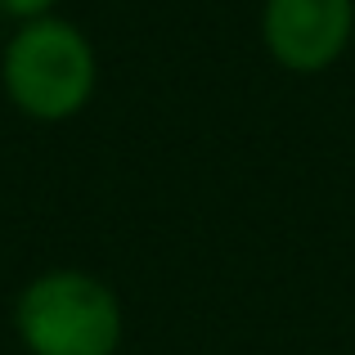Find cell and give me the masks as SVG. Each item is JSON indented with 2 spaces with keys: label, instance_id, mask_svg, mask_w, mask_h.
I'll list each match as a JSON object with an SVG mask.
<instances>
[{
  "label": "cell",
  "instance_id": "cell-1",
  "mask_svg": "<svg viewBox=\"0 0 355 355\" xmlns=\"http://www.w3.org/2000/svg\"><path fill=\"white\" fill-rule=\"evenodd\" d=\"M9 104L32 121H68L90 104L99 63L86 32L68 18H27L0 54Z\"/></svg>",
  "mask_w": 355,
  "mask_h": 355
},
{
  "label": "cell",
  "instance_id": "cell-2",
  "mask_svg": "<svg viewBox=\"0 0 355 355\" xmlns=\"http://www.w3.org/2000/svg\"><path fill=\"white\" fill-rule=\"evenodd\" d=\"M14 329L32 355H113L121 347V306L104 279L50 270L18 293Z\"/></svg>",
  "mask_w": 355,
  "mask_h": 355
},
{
  "label": "cell",
  "instance_id": "cell-3",
  "mask_svg": "<svg viewBox=\"0 0 355 355\" xmlns=\"http://www.w3.org/2000/svg\"><path fill=\"white\" fill-rule=\"evenodd\" d=\"M355 32V0H266L261 36L288 72H324Z\"/></svg>",
  "mask_w": 355,
  "mask_h": 355
},
{
  "label": "cell",
  "instance_id": "cell-4",
  "mask_svg": "<svg viewBox=\"0 0 355 355\" xmlns=\"http://www.w3.org/2000/svg\"><path fill=\"white\" fill-rule=\"evenodd\" d=\"M54 5H59V0H0V14L27 23V18H45Z\"/></svg>",
  "mask_w": 355,
  "mask_h": 355
}]
</instances>
